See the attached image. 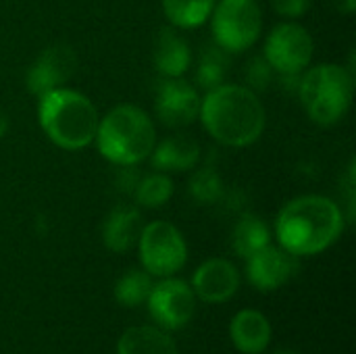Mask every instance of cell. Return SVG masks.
<instances>
[{"label":"cell","instance_id":"obj_1","mask_svg":"<svg viewBox=\"0 0 356 354\" xmlns=\"http://www.w3.org/2000/svg\"><path fill=\"white\" fill-rule=\"evenodd\" d=\"M198 119L215 142L229 148L254 144L267 125V113L257 92L238 83H221L204 92Z\"/></svg>","mask_w":356,"mask_h":354},{"label":"cell","instance_id":"obj_2","mask_svg":"<svg viewBox=\"0 0 356 354\" xmlns=\"http://www.w3.org/2000/svg\"><path fill=\"white\" fill-rule=\"evenodd\" d=\"M346 227L344 211L327 196L305 194L284 204L275 219V238L294 257H313L334 246Z\"/></svg>","mask_w":356,"mask_h":354},{"label":"cell","instance_id":"obj_3","mask_svg":"<svg viewBox=\"0 0 356 354\" xmlns=\"http://www.w3.org/2000/svg\"><path fill=\"white\" fill-rule=\"evenodd\" d=\"M38 123L54 146L81 150L94 142L100 115L86 94L56 88L38 98Z\"/></svg>","mask_w":356,"mask_h":354},{"label":"cell","instance_id":"obj_4","mask_svg":"<svg viewBox=\"0 0 356 354\" xmlns=\"http://www.w3.org/2000/svg\"><path fill=\"white\" fill-rule=\"evenodd\" d=\"M94 142L108 163L134 167L150 156L156 144V127L150 115L140 106L117 104L100 117Z\"/></svg>","mask_w":356,"mask_h":354},{"label":"cell","instance_id":"obj_5","mask_svg":"<svg viewBox=\"0 0 356 354\" xmlns=\"http://www.w3.org/2000/svg\"><path fill=\"white\" fill-rule=\"evenodd\" d=\"M296 94L317 125H336L353 104L355 71L336 63L315 65L300 73Z\"/></svg>","mask_w":356,"mask_h":354},{"label":"cell","instance_id":"obj_6","mask_svg":"<svg viewBox=\"0 0 356 354\" xmlns=\"http://www.w3.org/2000/svg\"><path fill=\"white\" fill-rule=\"evenodd\" d=\"M215 46L229 54L250 50L263 31V13L257 0H217L211 13Z\"/></svg>","mask_w":356,"mask_h":354},{"label":"cell","instance_id":"obj_7","mask_svg":"<svg viewBox=\"0 0 356 354\" xmlns=\"http://www.w3.org/2000/svg\"><path fill=\"white\" fill-rule=\"evenodd\" d=\"M138 250L144 271L156 277L175 275L188 261L186 238L169 221H152L144 225L138 240Z\"/></svg>","mask_w":356,"mask_h":354},{"label":"cell","instance_id":"obj_8","mask_svg":"<svg viewBox=\"0 0 356 354\" xmlns=\"http://www.w3.org/2000/svg\"><path fill=\"white\" fill-rule=\"evenodd\" d=\"M315 52L311 31L294 21L277 23L263 46V58L277 75H300L309 69Z\"/></svg>","mask_w":356,"mask_h":354},{"label":"cell","instance_id":"obj_9","mask_svg":"<svg viewBox=\"0 0 356 354\" xmlns=\"http://www.w3.org/2000/svg\"><path fill=\"white\" fill-rule=\"evenodd\" d=\"M148 311L159 328L181 330L194 317L196 294L190 284L175 277H165L152 284L148 294Z\"/></svg>","mask_w":356,"mask_h":354},{"label":"cell","instance_id":"obj_10","mask_svg":"<svg viewBox=\"0 0 356 354\" xmlns=\"http://www.w3.org/2000/svg\"><path fill=\"white\" fill-rule=\"evenodd\" d=\"M75 69H77L75 50L69 44H52L44 48L29 65L25 75L27 90L40 98L56 88H65V83L73 77Z\"/></svg>","mask_w":356,"mask_h":354},{"label":"cell","instance_id":"obj_11","mask_svg":"<svg viewBox=\"0 0 356 354\" xmlns=\"http://www.w3.org/2000/svg\"><path fill=\"white\" fill-rule=\"evenodd\" d=\"M202 96L181 77H165L154 98V113L167 127H188L200 115Z\"/></svg>","mask_w":356,"mask_h":354},{"label":"cell","instance_id":"obj_12","mask_svg":"<svg viewBox=\"0 0 356 354\" xmlns=\"http://www.w3.org/2000/svg\"><path fill=\"white\" fill-rule=\"evenodd\" d=\"M298 257L290 255L282 246H265L246 259V277L252 288L261 292H273L286 286L298 273Z\"/></svg>","mask_w":356,"mask_h":354},{"label":"cell","instance_id":"obj_13","mask_svg":"<svg viewBox=\"0 0 356 354\" xmlns=\"http://www.w3.org/2000/svg\"><path fill=\"white\" fill-rule=\"evenodd\" d=\"M240 288V273L234 263L225 259H209L204 261L192 277L194 294L211 305L227 303L236 296Z\"/></svg>","mask_w":356,"mask_h":354},{"label":"cell","instance_id":"obj_14","mask_svg":"<svg viewBox=\"0 0 356 354\" xmlns=\"http://www.w3.org/2000/svg\"><path fill=\"white\" fill-rule=\"evenodd\" d=\"M200 161V144L188 134H175L159 144L150 152V163L154 171L163 173H181L190 171Z\"/></svg>","mask_w":356,"mask_h":354},{"label":"cell","instance_id":"obj_15","mask_svg":"<svg viewBox=\"0 0 356 354\" xmlns=\"http://www.w3.org/2000/svg\"><path fill=\"white\" fill-rule=\"evenodd\" d=\"M152 63L163 77H184L192 65V48L175 27H165L154 40Z\"/></svg>","mask_w":356,"mask_h":354},{"label":"cell","instance_id":"obj_16","mask_svg":"<svg viewBox=\"0 0 356 354\" xmlns=\"http://www.w3.org/2000/svg\"><path fill=\"white\" fill-rule=\"evenodd\" d=\"M144 230V217L136 207H117L108 213L102 225V242L113 252H127L138 246Z\"/></svg>","mask_w":356,"mask_h":354},{"label":"cell","instance_id":"obj_17","mask_svg":"<svg viewBox=\"0 0 356 354\" xmlns=\"http://www.w3.org/2000/svg\"><path fill=\"white\" fill-rule=\"evenodd\" d=\"M234 346L244 354H261L271 342V323L257 309H244L229 323Z\"/></svg>","mask_w":356,"mask_h":354},{"label":"cell","instance_id":"obj_18","mask_svg":"<svg viewBox=\"0 0 356 354\" xmlns=\"http://www.w3.org/2000/svg\"><path fill=\"white\" fill-rule=\"evenodd\" d=\"M117 354H179L173 340L150 325L129 328L117 342Z\"/></svg>","mask_w":356,"mask_h":354},{"label":"cell","instance_id":"obj_19","mask_svg":"<svg viewBox=\"0 0 356 354\" xmlns=\"http://www.w3.org/2000/svg\"><path fill=\"white\" fill-rule=\"evenodd\" d=\"M271 244V230L269 225L257 215H242L232 232V248L236 257L248 259L261 248Z\"/></svg>","mask_w":356,"mask_h":354},{"label":"cell","instance_id":"obj_20","mask_svg":"<svg viewBox=\"0 0 356 354\" xmlns=\"http://www.w3.org/2000/svg\"><path fill=\"white\" fill-rule=\"evenodd\" d=\"M217 0H163V13L175 29H196L211 19Z\"/></svg>","mask_w":356,"mask_h":354},{"label":"cell","instance_id":"obj_21","mask_svg":"<svg viewBox=\"0 0 356 354\" xmlns=\"http://www.w3.org/2000/svg\"><path fill=\"white\" fill-rule=\"evenodd\" d=\"M173 192H175V184L169 177V173H163V171L144 175L142 179L136 182V188H134L136 202L146 209L165 207L171 200Z\"/></svg>","mask_w":356,"mask_h":354},{"label":"cell","instance_id":"obj_22","mask_svg":"<svg viewBox=\"0 0 356 354\" xmlns=\"http://www.w3.org/2000/svg\"><path fill=\"white\" fill-rule=\"evenodd\" d=\"M229 52H225L219 46H211L204 48L198 61V69H196V83L198 88H202L204 92L225 83V77L229 73Z\"/></svg>","mask_w":356,"mask_h":354},{"label":"cell","instance_id":"obj_23","mask_svg":"<svg viewBox=\"0 0 356 354\" xmlns=\"http://www.w3.org/2000/svg\"><path fill=\"white\" fill-rule=\"evenodd\" d=\"M152 290V275L142 269H131L123 273L115 284V300L121 307L134 309L148 300V294Z\"/></svg>","mask_w":356,"mask_h":354},{"label":"cell","instance_id":"obj_24","mask_svg":"<svg viewBox=\"0 0 356 354\" xmlns=\"http://www.w3.org/2000/svg\"><path fill=\"white\" fill-rule=\"evenodd\" d=\"M188 194L200 204H215L223 198V179L215 167H200L188 182Z\"/></svg>","mask_w":356,"mask_h":354},{"label":"cell","instance_id":"obj_25","mask_svg":"<svg viewBox=\"0 0 356 354\" xmlns=\"http://www.w3.org/2000/svg\"><path fill=\"white\" fill-rule=\"evenodd\" d=\"M248 71H246V79H248V86H250V90H265L269 83H271V79H273V75H275V71L271 69V65L263 58V56H257V58H252L250 63H248V67H246Z\"/></svg>","mask_w":356,"mask_h":354},{"label":"cell","instance_id":"obj_26","mask_svg":"<svg viewBox=\"0 0 356 354\" xmlns=\"http://www.w3.org/2000/svg\"><path fill=\"white\" fill-rule=\"evenodd\" d=\"M277 15L286 19H298L307 15V10L313 6V0H271Z\"/></svg>","mask_w":356,"mask_h":354},{"label":"cell","instance_id":"obj_27","mask_svg":"<svg viewBox=\"0 0 356 354\" xmlns=\"http://www.w3.org/2000/svg\"><path fill=\"white\" fill-rule=\"evenodd\" d=\"M334 2V6L340 10V13H344V15H350V13H355L356 10V0H332Z\"/></svg>","mask_w":356,"mask_h":354},{"label":"cell","instance_id":"obj_28","mask_svg":"<svg viewBox=\"0 0 356 354\" xmlns=\"http://www.w3.org/2000/svg\"><path fill=\"white\" fill-rule=\"evenodd\" d=\"M8 125H10V121H8V113L0 106V138L8 131Z\"/></svg>","mask_w":356,"mask_h":354},{"label":"cell","instance_id":"obj_29","mask_svg":"<svg viewBox=\"0 0 356 354\" xmlns=\"http://www.w3.org/2000/svg\"><path fill=\"white\" fill-rule=\"evenodd\" d=\"M275 354H302V353H296V351H280V353Z\"/></svg>","mask_w":356,"mask_h":354}]
</instances>
